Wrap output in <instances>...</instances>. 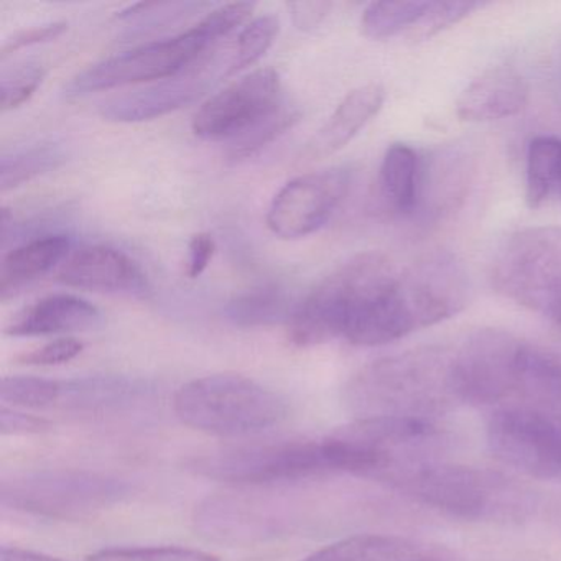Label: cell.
Here are the masks:
<instances>
[{"label":"cell","mask_w":561,"mask_h":561,"mask_svg":"<svg viewBox=\"0 0 561 561\" xmlns=\"http://www.w3.org/2000/svg\"><path fill=\"white\" fill-rule=\"evenodd\" d=\"M459 405L561 415V357L502 330H481L453 346Z\"/></svg>","instance_id":"6da1fadb"},{"label":"cell","mask_w":561,"mask_h":561,"mask_svg":"<svg viewBox=\"0 0 561 561\" xmlns=\"http://www.w3.org/2000/svg\"><path fill=\"white\" fill-rule=\"evenodd\" d=\"M343 400L356 419L435 420L459 405L453 347H416L374 360L351 377Z\"/></svg>","instance_id":"7a4b0ae2"},{"label":"cell","mask_w":561,"mask_h":561,"mask_svg":"<svg viewBox=\"0 0 561 561\" xmlns=\"http://www.w3.org/2000/svg\"><path fill=\"white\" fill-rule=\"evenodd\" d=\"M390 489L426 507L469 520L512 518L527 507L524 491L511 479L445 458L412 466Z\"/></svg>","instance_id":"3957f363"},{"label":"cell","mask_w":561,"mask_h":561,"mask_svg":"<svg viewBox=\"0 0 561 561\" xmlns=\"http://www.w3.org/2000/svg\"><path fill=\"white\" fill-rule=\"evenodd\" d=\"M173 410L190 428L239 436L278 425L287 416L288 403L280 393L241 374H213L180 387Z\"/></svg>","instance_id":"277c9868"},{"label":"cell","mask_w":561,"mask_h":561,"mask_svg":"<svg viewBox=\"0 0 561 561\" xmlns=\"http://www.w3.org/2000/svg\"><path fill=\"white\" fill-rule=\"evenodd\" d=\"M399 265L379 252H366L334 268L295 308L288 340L298 347L343 337L347 323L392 280Z\"/></svg>","instance_id":"5b68a950"},{"label":"cell","mask_w":561,"mask_h":561,"mask_svg":"<svg viewBox=\"0 0 561 561\" xmlns=\"http://www.w3.org/2000/svg\"><path fill=\"white\" fill-rule=\"evenodd\" d=\"M129 492L123 479L83 469L22 472L0 482L4 507L58 520L94 517L121 504Z\"/></svg>","instance_id":"8992f818"},{"label":"cell","mask_w":561,"mask_h":561,"mask_svg":"<svg viewBox=\"0 0 561 561\" xmlns=\"http://www.w3.org/2000/svg\"><path fill=\"white\" fill-rule=\"evenodd\" d=\"M491 278L502 297L551 320L561 305V228L508 236L495 252Z\"/></svg>","instance_id":"52a82bcc"},{"label":"cell","mask_w":561,"mask_h":561,"mask_svg":"<svg viewBox=\"0 0 561 561\" xmlns=\"http://www.w3.org/2000/svg\"><path fill=\"white\" fill-rule=\"evenodd\" d=\"M186 469L199 478L229 484H275L330 474L323 439L252 443L193 456Z\"/></svg>","instance_id":"ba28073f"},{"label":"cell","mask_w":561,"mask_h":561,"mask_svg":"<svg viewBox=\"0 0 561 561\" xmlns=\"http://www.w3.org/2000/svg\"><path fill=\"white\" fill-rule=\"evenodd\" d=\"M216 41L202 22L183 34L165 41L140 45L100 64L91 65L71 78L65 96L83 98L98 91L114 90L127 84L163 81L179 77L205 61Z\"/></svg>","instance_id":"9c48e42d"},{"label":"cell","mask_w":561,"mask_h":561,"mask_svg":"<svg viewBox=\"0 0 561 561\" xmlns=\"http://www.w3.org/2000/svg\"><path fill=\"white\" fill-rule=\"evenodd\" d=\"M492 455L530 478L561 481V415L499 410L488 423Z\"/></svg>","instance_id":"30bf717a"},{"label":"cell","mask_w":561,"mask_h":561,"mask_svg":"<svg viewBox=\"0 0 561 561\" xmlns=\"http://www.w3.org/2000/svg\"><path fill=\"white\" fill-rule=\"evenodd\" d=\"M347 167L305 173L288 182L272 199L267 226L277 238L295 241L320 231L351 188Z\"/></svg>","instance_id":"8fae6325"},{"label":"cell","mask_w":561,"mask_h":561,"mask_svg":"<svg viewBox=\"0 0 561 561\" xmlns=\"http://www.w3.org/2000/svg\"><path fill=\"white\" fill-rule=\"evenodd\" d=\"M277 71L261 68L209 98L193 117L192 129L203 140H229L251 129L282 103Z\"/></svg>","instance_id":"7c38bea8"},{"label":"cell","mask_w":561,"mask_h":561,"mask_svg":"<svg viewBox=\"0 0 561 561\" xmlns=\"http://www.w3.org/2000/svg\"><path fill=\"white\" fill-rule=\"evenodd\" d=\"M58 282L67 287L98 294L146 298L150 284L142 267L126 252L110 245H90L67 259L58 272Z\"/></svg>","instance_id":"4fadbf2b"},{"label":"cell","mask_w":561,"mask_h":561,"mask_svg":"<svg viewBox=\"0 0 561 561\" xmlns=\"http://www.w3.org/2000/svg\"><path fill=\"white\" fill-rule=\"evenodd\" d=\"M211 87L205 61L199 67L144 90L130 91L103 103L101 116L110 123H144L167 116L198 100Z\"/></svg>","instance_id":"5bb4252c"},{"label":"cell","mask_w":561,"mask_h":561,"mask_svg":"<svg viewBox=\"0 0 561 561\" xmlns=\"http://www.w3.org/2000/svg\"><path fill=\"white\" fill-rule=\"evenodd\" d=\"M530 88L514 68L485 71L459 94L456 114L468 123H491L515 116L524 110Z\"/></svg>","instance_id":"9a60e30c"},{"label":"cell","mask_w":561,"mask_h":561,"mask_svg":"<svg viewBox=\"0 0 561 561\" xmlns=\"http://www.w3.org/2000/svg\"><path fill=\"white\" fill-rule=\"evenodd\" d=\"M103 321L100 308L84 298L58 294L42 298L19 311L5 327L14 337L50 336L93 330Z\"/></svg>","instance_id":"2e32d148"},{"label":"cell","mask_w":561,"mask_h":561,"mask_svg":"<svg viewBox=\"0 0 561 561\" xmlns=\"http://www.w3.org/2000/svg\"><path fill=\"white\" fill-rule=\"evenodd\" d=\"M386 90L369 83L347 93L330 119L305 147V160H320L346 147L382 110Z\"/></svg>","instance_id":"e0dca14e"},{"label":"cell","mask_w":561,"mask_h":561,"mask_svg":"<svg viewBox=\"0 0 561 561\" xmlns=\"http://www.w3.org/2000/svg\"><path fill=\"white\" fill-rule=\"evenodd\" d=\"M422 199L416 218L438 219L453 211L469 183V160L458 149L423 153Z\"/></svg>","instance_id":"ac0fdd59"},{"label":"cell","mask_w":561,"mask_h":561,"mask_svg":"<svg viewBox=\"0 0 561 561\" xmlns=\"http://www.w3.org/2000/svg\"><path fill=\"white\" fill-rule=\"evenodd\" d=\"M423 153L407 144H393L380 163L379 193L383 205L399 218L419 215L423 185Z\"/></svg>","instance_id":"d6986e66"},{"label":"cell","mask_w":561,"mask_h":561,"mask_svg":"<svg viewBox=\"0 0 561 561\" xmlns=\"http://www.w3.org/2000/svg\"><path fill=\"white\" fill-rule=\"evenodd\" d=\"M71 239L65 234H48L31 239L5 255L0 265V298L8 301L19 291L50 274L67 259Z\"/></svg>","instance_id":"ffe728a7"},{"label":"cell","mask_w":561,"mask_h":561,"mask_svg":"<svg viewBox=\"0 0 561 561\" xmlns=\"http://www.w3.org/2000/svg\"><path fill=\"white\" fill-rule=\"evenodd\" d=\"M304 561H442L438 551L396 535H356L314 551Z\"/></svg>","instance_id":"44dd1931"},{"label":"cell","mask_w":561,"mask_h":561,"mask_svg":"<svg viewBox=\"0 0 561 561\" xmlns=\"http://www.w3.org/2000/svg\"><path fill=\"white\" fill-rule=\"evenodd\" d=\"M297 305L280 285L265 284L229 300L225 317L239 328L288 324Z\"/></svg>","instance_id":"7402d4cb"},{"label":"cell","mask_w":561,"mask_h":561,"mask_svg":"<svg viewBox=\"0 0 561 561\" xmlns=\"http://www.w3.org/2000/svg\"><path fill=\"white\" fill-rule=\"evenodd\" d=\"M525 199L530 208L561 202V139L537 137L527 149Z\"/></svg>","instance_id":"603a6c76"},{"label":"cell","mask_w":561,"mask_h":561,"mask_svg":"<svg viewBox=\"0 0 561 561\" xmlns=\"http://www.w3.org/2000/svg\"><path fill=\"white\" fill-rule=\"evenodd\" d=\"M140 392V387L123 377H91L61 382L58 405L78 412H100L126 403Z\"/></svg>","instance_id":"cb8c5ba5"},{"label":"cell","mask_w":561,"mask_h":561,"mask_svg":"<svg viewBox=\"0 0 561 561\" xmlns=\"http://www.w3.org/2000/svg\"><path fill=\"white\" fill-rule=\"evenodd\" d=\"M67 160V149L58 142L35 144V146L15 150L2 157L0 188L4 193L19 188L37 176L60 169Z\"/></svg>","instance_id":"d4e9b609"},{"label":"cell","mask_w":561,"mask_h":561,"mask_svg":"<svg viewBox=\"0 0 561 561\" xmlns=\"http://www.w3.org/2000/svg\"><path fill=\"white\" fill-rule=\"evenodd\" d=\"M430 2L402 0V2H374L364 11L360 31L370 41H387L396 35L410 34L416 27Z\"/></svg>","instance_id":"484cf974"},{"label":"cell","mask_w":561,"mask_h":561,"mask_svg":"<svg viewBox=\"0 0 561 561\" xmlns=\"http://www.w3.org/2000/svg\"><path fill=\"white\" fill-rule=\"evenodd\" d=\"M301 113L298 107L291 106L287 101L280 104L274 113L259 121L251 129L229 142L228 160L232 163L244 162L251 157L271 146L272 142L284 136L288 129L300 121Z\"/></svg>","instance_id":"4316f807"},{"label":"cell","mask_w":561,"mask_h":561,"mask_svg":"<svg viewBox=\"0 0 561 561\" xmlns=\"http://www.w3.org/2000/svg\"><path fill=\"white\" fill-rule=\"evenodd\" d=\"M278 28H280V24L275 15H262V18L254 19L238 37V45H236L232 60L229 61L226 77L241 73L257 64L277 38Z\"/></svg>","instance_id":"83f0119b"},{"label":"cell","mask_w":561,"mask_h":561,"mask_svg":"<svg viewBox=\"0 0 561 561\" xmlns=\"http://www.w3.org/2000/svg\"><path fill=\"white\" fill-rule=\"evenodd\" d=\"M61 382L34 376H9L0 382L2 402L24 409H48L58 405Z\"/></svg>","instance_id":"f1b7e54d"},{"label":"cell","mask_w":561,"mask_h":561,"mask_svg":"<svg viewBox=\"0 0 561 561\" xmlns=\"http://www.w3.org/2000/svg\"><path fill=\"white\" fill-rule=\"evenodd\" d=\"M47 68L38 61H25L11 71H5L0 80V110L2 113L18 110L27 103L35 91L44 83Z\"/></svg>","instance_id":"f546056e"},{"label":"cell","mask_w":561,"mask_h":561,"mask_svg":"<svg viewBox=\"0 0 561 561\" xmlns=\"http://www.w3.org/2000/svg\"><path fill=\"white\" fill-rule=\"evenodd\" d=\"M482 8L471 0H448V2H430L422 21L409 34V41L425 42L445 32L446 28L459 24L462 19L471 15L476 9Z\"/></svg>","instance_id":"4dcf8cb0"},{"label":"cell","mask_w":561,"mask_h":561,"mask_svg":"<svg viewBox=\"0 0 561 561\" xmlns=\"http://www.w3.org/2000/svg\"><path fill=\"white\" fill-rule=\"evenodd\" d=\"M88 561H219L215 554L183 547L106 548L90 554Z\"/></svg>","instance_id":"1f68e13d"},{"label":"cell","mask_w":561,"mask_h":561,"mask_svg":"<svg viewBox=\"0 0 561 561\" xmlns=\"http://www.w3.org/2000/svg\"><path fill=\"white\" fill-rule=\"evenodd\" d=\"M83 341L77 337L65 336L37 347V350L28 351L18 357L19 364L24 366L50 367L61 366V364L70 363L77 359L83 353Z\"/></svg>","instance_id":"d6a6232c"},{"label":"cell","mask_w":561,"mask_h":561,"mask_svg":"<svg viewBox=\"0 0 561 561\" xmlns=\"http://www.w3.org/2000/svg\"><path fill=\"white\" fill-rule=\"evenodd\" d=\"M67 27L68 25L65 24V22H51V24L41 25V27H32L27 28V31L18 32V34L12 35V37L2 45L0 58L5 60V58L11 57L15 51L22 50V48L55 41V38L60 37V35L67 31Z\"/></svg>","instance_id":"836d02e7"},{"label":"cell","mask_w":561,"mask_h":561,"mask_svg":"<svg viewBox=\"0 0 561 561\" xmlns=\"http://www.w3.org/2000/svg\"><path fill=\"white\" fill-rule=\"evenodd\" d=\"M54 423L44 416L31 415V413L18 412V410L2 407L0 410V433L2 435H42L50 432Z\"/></svg>","instance_id":"e575fe53"},{"label":"cell","mask_w":561,"mask_h":561,"mask_svg":"<svg viewBox=\"0 0 561 561\" xmlns=\"http://www.w3.org/2000/svg\"><path fill=\"white\" fill-rule=\"evenodd\" d=\"M216 252V242L208 232H199L193 236L188 245V264H186V275L190 278H198L203 272L208 268L213 255Z\"/></svg>","instance_id":"d590c367"},{"label":"cell","mask_w":561,"mask_h":561,"mask_svg":"<svg viewBox=\"0 0 561 561\" xmlns=\"http://www.w3.org/2000/svg\"><path fill=\"white\" fill-rule=\"evenodd\" d=\"M288 11L297 28L308 32L318 28V25L328 18L331 4L330 2H291L288 4Z\"/></svg>","instance_id":"8d00e7d4"},{"label":"cell","mask_w":561,"mask_h":561,"mask_svg":"<svg viewBox=\"0 0 561 561\" xmlns=\"http://www.w3.org/2000/svg\"><path fill=\"white\" fill-rule=\"evenodd\" d=\"M0 561H60L35 551L22 550V548H0Z\"/></svg>","instance_id":"74e56055"}]
</instances>
